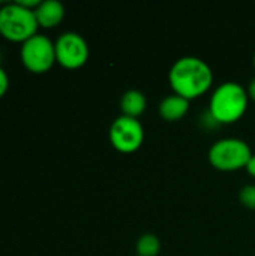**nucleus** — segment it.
Segmentation results:
<instances>
[{"instance_id":"1","label":"nucleus","mask_w":255,"mask_h":256,"mask_svg":"<svg viewBox=\"0 0 255 256\" xmlns=\"http://www.w3.org/2000/svg\"><path fill=\"white\" fill-rule=\"evenodd\" d=\"M168 78L174 93L191 100L210 88L213 72L203 58L185 56L173 63Z\"/></svg>"},{"instance_id":"2","label":"nucleus","mask_w":255,"mask_h":256,"mask_svg":"<svg viewBox=\"0 0 255 256\" xmlns=\"http://www.w3.org/2000/svg\"><path fill=\"white\" fill-rule=\"evenodd\" d=\"M248 92L234 81L221 82L210 96L209 114L216 123H234L246 111Z\"/></svg>"},{"instance_id":"3","label":"nucleus","mask_w":255,"mask_h":256,"mask_svg":"<svg viewBox=\"0 0 255 256\" xmlns=\"http://www.w3.org/2000/svg\"><path fill=\"white\" fill-rule=\"evenodd\" d=\"M35 10L17 2L5 3L0 8V34L11 42H26L38 33Z\"/></svg>"},{"instance_id":"4","label":"nucleus","mask_w":255,"mask_h":256,"mask_svg":"<svg viewBox=\"0 0 255 256\" xmlns=\"http://www.w3.org/2000/svg\"><path fill=\"white\" fill-rule=\"evenodd\" d=\"M252 156L251 147L240 138H222L209 148L210 164L221 171H236L246 166Z\"/></svg>"},{"instance_id":"5","label":"nucleus","mask_w":255,"mask_h":256,"mask_svg":"<svg viewBox=\"0 0 255 256\" xmlns=\"http://www.w3.org/2000/svg\"><path fill=\"white\" fill-rule=\"evenodd\" d=\"M20 58L23 66L32 74H45L56 63L54 42L41 33H36L30 39L21 44Z\"/></svg>"},{"instance_id":"6","label":"nucleus","mask_w":255,"mask_h":256,"mask_svg":"<svg viewBox=\"0 0 255 256\" xmlns=\"http://www.w3.org/2000/svg\"><path fill=\"white\" fill-rule=\"evenodd\" d=\"M144 129L138 118L119 116L110 126V141L122 153H132L143 144Z\"/></svg>"},{"instance_id":"7","label":"nucleus","mask_w":255,"mask_h":256,"mask_svg":"<svg viewBox=\"0 0 255 256\" xmlns=\"http://www.w3.org/2000/svg\"><path fill=\"white\" fill-rule=\"evenodd\" d=\"M56 62L66 69L81 68L89 58V45L86 39L75 32L62 33L54 42Z\"/></svg>"},{"instance_id":"8","label":"nucleus","mask_w":255,"mask_h":256,"mask_svg":"<svg viewBox=\"0 0 255 256\" xmlns=\"http://www.w3.org/2000/svg\"><path fill=\"white\" fill-rule=\"evenodd\" d=\"M35 16L39 27L53 28L65 18V6L59 0H44L35 9Z\"/></svg>"},{"instance_id":"9","label":"nucleus","mask_w":255,"mask_h":256,"mask_svg":"<svg viewBox=\"0 0 255 256\" xmlns=\"http://www.w3.org/2000/svg\"><path fill=\"white\" fill-rule=\"evenodd\" d=\"M189 110V100L177 93L165 96L159 104V114L167 122H176L185 117Z\"/></svg>"},{"instance_id":"10","label":"nucleus","mask_w":255,"mask_h":256,"mask_svg":"<svg viewBox=\"0 0 255 256\" xmlns=\"http://www.w3.org/2000/svg\"><path fill=\"white\" fill-rule=\"evenodd\" d=\"M146 105H147V100H146L144 93L137 88H131V90L125 92L120 99L122 114L128 116V117H134V118H137L138 116H141L144 112Z\"/></svg>"},{"instance_id":"11","label":"nucleus","mask_w":255,"mask_h":256,"mask_svg":"<svg viewBox=\"0 0 255 256\" xmlns=\"http://www.w3.org/2000/svg\"><path fill=\"white\" fill-rule=\"evenodd\" d=\"M161 250V240L155 234H143L137 242V255L158 256Z\"/></svg>"},{"instance_id":"12","label":"nucleus","mask_w":255,"mask_h":256,"mask_svg":"<svg viewBox=\"0 0 255 256\" xmlns=\"http://www.w3.org/2000/svg\"><path fill=\"white\" fill-rule=\"evenodd\" d=\"M239 200L245 207L255 208V184L243 186L239 192Z\"/></svg>"},{"instance_id":"13","label":"nucleus","mask_w":255,"mask_h":256,"mask_svg":"<svg viewBox=\"0 0 255 256\" xmlns=\"http://www.w3.org/2000/svg\"><path fill=\"white\" fill-rule=\"evenodd\" d=\"M8 90H9V76L8 72L0 64V99L8 93Z\"/></svg>"},{"instance_id":"14","label":"nucleus","mask_w":255,"mask_h":256,"mask_svg":"<svg viewBox=\"0 0 255 256\" xmlns=\"http://www.w3.org/2000/svg\"><path fill=\"white\" fill-rule=\"evenodd\" d=\"M246 171L252 176V177H255V154H252L251 158H249V160H248V164H246Z\"/></svg>"},{"instance_id":"15","label":"nucleus","mask_w":255,"mask_h":256,"mask_svg":"<svg viewBox=\"0 0 255 256\" xmlns=\"http://www.w3.org/2000/svg\"><path fill=\"white\" fill-rule=\"evenodd\" d=\"M246 92H248V96L255 100V76L249 81V86H248V90Z\"/></svg>"},{"instance_id":"16","label":"nucleus","mask_w":255,"mask_h":256,"mask_svg":"<svg viewBox=\"0 0 255 256\" xmlns=\"http://www.w3.org/2000/svg\"><path fill=\"white\" fill-rule=\"evenodd\" d=\"M254 66H255V54H254Z\"/></svg>"},{"instance_id":"17","label":"nucleus","mask_w":255,"mask_h":256,"mask_svg":"<svg viewBox=\"0 0 255 256\" xmlns=\"http://www.w3.org/2000/svg\"><path fill=\"white\" fill-rule=\"evenodd\" d=\"M0 60H2V52H0Z\"/></svg>"},{"instance_id":"18","label":"nucleus","mask_w":255,"mask_h":256,"mask_svg":"<svg viewBox=\"0 0 255 256\" xmlns=\"http://www.w3.org/2000/svg\"><path fill=\"white\" fill-rule=\"evenodd\" d=\"M134 256H140V255H134Z\"/></svg>"}]
</instances>
